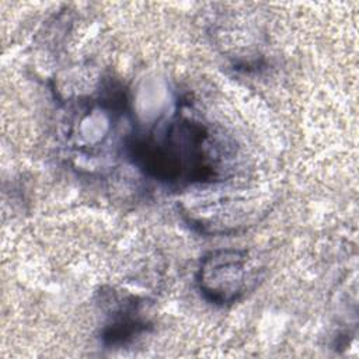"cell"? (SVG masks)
I'll return each instance as SVG.
<instances>
[{"label": "cell", "mask_w": 359, "mask_h": 359, "mask_svg": "<svg viewBox=\"0 0 359 359\" xmlns=\"http://www.w3.org/2000/svg\"><path fill=\"white\" fill-rule=\"evenodd\" d=\"M206 126L189 118L170 122L163 136H149L132 144L133 157L151 177L164 182L212 181L217 157Z\"/></svg>", "instance_id": "1"}, {"label": "cell", "mask_w": 359, "mask_h": 359, "mask_svg": "<svg viewBox=\"0 0 359 359\" xmlns=\"http://www.w3.org/2000/svg\"><path fill=\"white\" fill-rule=\"evenodd\" d=\"M254 282L247 251L219 250L208 254L199 268L198 283L206 299L229 304L243 296Z\"/></svg>", "instance_id": "2"}]
</instances>
